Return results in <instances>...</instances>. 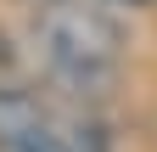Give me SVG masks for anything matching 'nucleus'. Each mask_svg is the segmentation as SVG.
I'll list each match as a JSON object with an SVG mask.
<instances>
[{"label":"nucleus","instance_id":"obj_6","mask_svg":"<svg viewBox=\"0 0 157 152\" xmlns=\"http://www.w3.org/2000/svg\"><path fill=\"white\" fill-rule=\"evenodd\" d=\"M118 6H151V0H118Z\"/></svg>","mask_w":157,"mask_h":152},{"label":"nucleus","instance_id":"obj_3","mask_svg":"<svg viewBox=\"0 0 157 152\" xmlns=\"http://www.w3.org/2000/svg\"><path fill=\"white\" fill-rule=\"evenodd\" d=\"M56 130V141H62V152H112V130L101 113H90V107H78L67 113V118H51Z\"/></svg>","mask_w":157,"mask_h":152},{"label":"nucleus","instance_id":"obj_2","mask_svg":"<svg viewBox=\"0 0 157 152\" xmlns=\"http://www.w3.org/2000/svg\"><path fill=\"white\" fill-rule=\"evenodd\" d=\"M51 124V107L23 85H0V141L11 135H28V130H45Z\"/></svg>","mask_w":157,"mask_h":152},{"label":"nucleus","instance_id":"obj_5","mask_svg":"<svg viewBox=\"0 0 157 152\" xmlns=\"http://www.w3.org/2000/svg\"><path fill=\"white\" fill-rule=\"evenodd\" d=\"M23 6H34V11H45V6H56V0H23Z\"/></svg>","mask_w":157,"mask_h":152},{"label":"nucleus","instance_id":"obj_4","mask_svg":"<svg viewBox=\"0 0 157 152\" xmlns=\"http://www.w3.org/2000/svg\"><path fill=\"white\" fill-rule=\"evenodd\" d=\"M0 152H62V141H56V130H28V135H11V141H0Z\"/></svg>","mask_w":157,"mask_h":152},{"label":"nucleus","instance_id":"obj_1","mask_svg":"<svg viewBox=\"0 0 157 152\" xmlns=\"http://www.w3.org/2000/svg\"><path fill=\"white\" fill-rule=\"evenodd\" d=\"M34 40H39V56H45L51 79L67 85L73 96H101V90H112L118 56H124V28L101 6L56 0V6L39 11Z\"/></svg>","mask_w":157,"mask_h":152}]
</instances>
